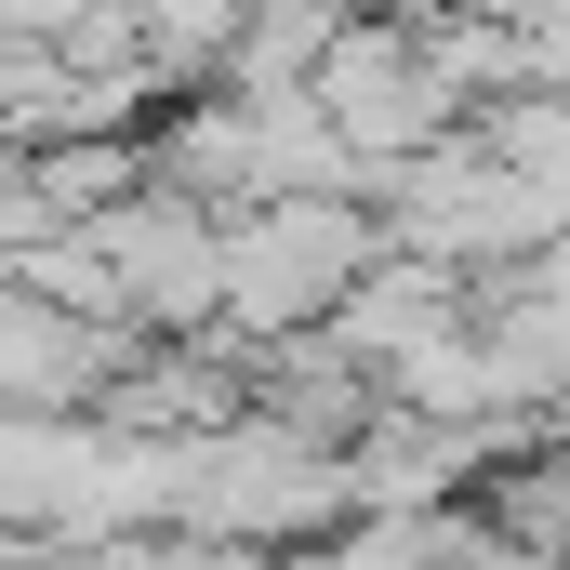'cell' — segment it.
<instances>
[{"instance_id":"obj_2","label":"cell","mask_w":570,"mask_h":570,"mask_svg":"<svg viewBox=\"0 0 570 570\" xmlns=\"http://www.w3.org/2000/svg\"><path fill=\"white\" fill-rule=\"evenodd\" d=\"M305 107L332 120V146H345V173H358V186H385L399 159H425V146L464 134V107L425 80L412 27H385V13H345V27H332V53L305 67Z\"/></svg>"},{"instance_id":"obj_3","label":"cell","mask_w":570,"mask_h":570,"mask_svg":"<svg viewBox=\"0 0 570 570\" xmlns=\"http://www.w3.org/2000/svg\"><path fill=\"white\" fill-rule=\"evenodd\" d=\"M107 372H120V332L53 318L40 292L0 279V425H13V412H67V399H94Z\"/></svg>"},{"instance_id":"obj_1","label":"cell","mask_w":570,"mask_h":570,"mask_svg":"<svg viewBox=\"0 0 570 570\" xmlns=\"http://www.w3.org/2000/svg\"><path fill=\"white\" fill-rule=\"evenodd\" d=\"M385 239L372 213L345 199H253V213H213V318H239L253 345H292L318 332V305L358 279Z\"/></svg>"}]
</instances>
